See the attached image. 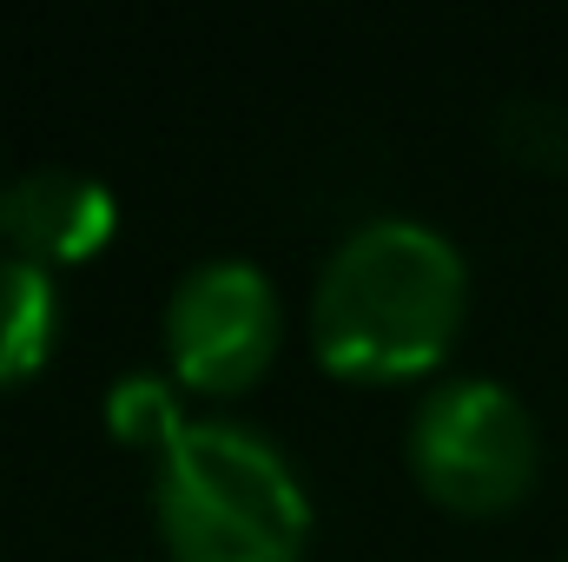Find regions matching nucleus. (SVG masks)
Wrapping results in <instances>:
<instances>
[{
  "mask_svg": "<svg viewBox=\"0 0 568 562\" xmlns=\"http://www.w3.org/2000/svg\"><path fill=\"white\" fill-rule=\"evenodd\" d=\"M469 304L463 252L424 219H364L337 239L311 291V344L324 371L390 384L443 364Z\"/></svg>",
  "mask_w": 568,
  "mask_h": 562,
  "instance_id": "nucleus-1",
  "label": "nucleus"
},
{
  "mask_svg": "<svg viewBox=\"0 0 568 562\" xmlns=\"http://www.w3.org/2000/svg\"><path fill=\"white\" fill-rule=\"evenodd\" d=\"M0 232L33 265H80L113 239V192L73 165H33L0 185Z\"/></svg>",
  "mask_w": 568,
  "mask_h": 562,
  "instance_id": "nucleus-5",
  "label": "nucleus"
},
{
  "mask_svg": "<svg viewBox=\"0 0 568 562\" xmlns=\"http://www.w3.org/2000/svg\"><path fill=\"white\" fill-rule=\"evenodd\" d=\"M152 516L172 562H297L311 496L272 436L225 418H192L159 456Z\"/></svg>",
  "mask_w": 568,
  "mask_h": 562,
  "instance_id": "nucleus-2",
  "label": "nucleus"
},
{
  "mask_svg": "<svg viewBox=\"0 0 568 562\" xmlns=\"http://www.w3.org/2000/svg\"><path fill=\"white\" fill-rule=\"evenodd\" d=\"M410 476L456 516H496L536 483L542 436L529 404L496 378H443L410 418Z\"/></svg>",
  "mask_w": 568,
  "mask_h": 562,
  "instance_id": "nucleus-3",
  "label": "nucleus"
},
{
  "mask_svg": "<svg viewBox=\"0 0 568 562\" xmlns=\"http://www.w3.org/2000/svg\"><path fill=\"white\" fill-rule=\"evenodd\" d=\"M106 423H113L120 443H140V450H152V456H165L192 418L179 411L172 378H159V371H133V378H120V384L106 391Z\"/></svg>",
  "mask_w": 568,
  "mask_h": 562,
  "instance_id": "nucleus-7",
  "label": "nucleus"
},
{
  "mask_svg": "<svg viewBox=\"0 0 568 562\" xmlns=\"http://www.w3.org/2000/svg\"><path fill=\"white\" fill-rule=\"evenodd\" d=\"M165 351L179 384L232 398L258 384L278 351V284L252 259H205L192 265L165 304Z\"/></svg>",
  "mask_w": 568,
  "mask_h": 562,
  "instance_id": "nucleus-4",
  "label": "nucleus"
},
{
  "mask_svg": "<svg viewBox=\"0 0 568 562\" xmlns=\"http://www.w3.org/2000/svg\"><path fill=\"white\" fill-rule=\"evenodd\" d=\"M53 324H60L53 272L20 252H0V384H20L47 364Z\"/></svg>",
  "mask_w": 568,
  "mask_h": 562,
  "instance_id": "nucleus-6",
  "label": "nucleus"
}]
</instances>
